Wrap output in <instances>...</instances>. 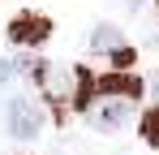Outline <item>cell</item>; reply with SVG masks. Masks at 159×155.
Instances as JSON below:
<instances>
[{
    "instance_id": "1",
    "label": "cell",
    "mask_w": 159,
    "mask_h": 155,
    "mask_svg": "<svg viewBox=\"0 0 159 155\" xmlns=\"http://www.w3.org/2000/svg\"><path fill=\"white\" fill-rule=\"evenodd\" d=\"M129 116H133V103L129 99H95L90 108H86V121L99 129V134H116V129H125L129 125Z\"/></svg>"
},
{
    "instance_id": "2",
    "label": "cell",
    "mask_w": 159,
    "mask_h": 155,
    "mask_svg": "<svg viewBox=\"0 0 159 155\" xmlns=\"http://www.w3.org/2000/svg\"><path fill=\"white\" fill-rule=\"evenodd\" d=\"M4 129H9L13 138L30 142V138L43 129V112H39L30 99H13V103H9V116H4Z\"/></svg>"
},
{
    "instance_id": "3",
    "label": "cell",
    "mask_w": 159,
    "mask_h": 155,
    "mask_svg": "<svg viewBox=\"0 0 159 155\" xmlns=\"http://www.w3.org/2000/svg\"><path fill=\"white\" fill-rule=\"evenodd\" d=\"M48 35H52V22H48L43 13H17V17L9 22V39H13L17 48H39Z\"/></svg>"
},
{
    "instance_id": "4",
    "label": "cell",
    "mask_w": 159,
    "mask_h": 155,
    "mask_svg": "<svg viewBox=\"0 0 159 155\" xmlns=\"http://www.w3.org/2000/svg\"><path fill=\"white\" fill-rule=\"evenodd\" d=\"M95 91L107 95V99H138V95H142V82L133 73H107V78L95 82Z\"/></svg>"
},
{
    "instance_id": "5",
    "label": "cell",
    "mask_w": 159,
    "mask_h": 155,
    "mask_svg": "<svg viewBox=\"0 0 159 155\" xmlns=\"http://www.w3.org/2000/svg\"><path fill=\"white\" fill-rule=\"evenodd\" d=\"M90 48H95V52H103V56H116V52H125L129 43H125V35H120L112 22H99L95 30H90Z\"/></svg>"
},
{
    "instance_id": "6",
    "label": "cell",
    "mask_w": 159,
    "mask_h": 155,
    "mask_svg": "<svg viewBox=\"0 0 159 155\" xmlns=\"http://www.w3.org/2000/svg\"><path fill=\"white\" fill-rule=\"evenodd\" d=\"M142 138H146L151 147H159V108H151V112L142 116Z\"/></svg>"
},
{
    "instance_id": "7",
    "label": "cell",
    "mask_w": 159,
    "mask_h": 155,
    "mask_svg": "<svg viewBox=\"0 0 159 155\" xmlns=\"http://www.w3.org/2000/svg\"><path fill=\"white\" fill-rule=\"evenodd\" d=\"M125 4H129V9H133V13H138V9H142V0H125Z\"/></svg>"
},
{
    "instance_id": "8",
    "label": "cell",
    "mask_w": 159,
    "mask_h": 155,
    "mask_svg": "<svg viewBox=\"0 0 159 155\" xmlns=\"http://www.w3.org/2000/svg\"><path fill=\"white\" fill-rule=\"evenodd\" d=\"M155 4H159V0H155Z\"/></svg>"
}]
</instances>
